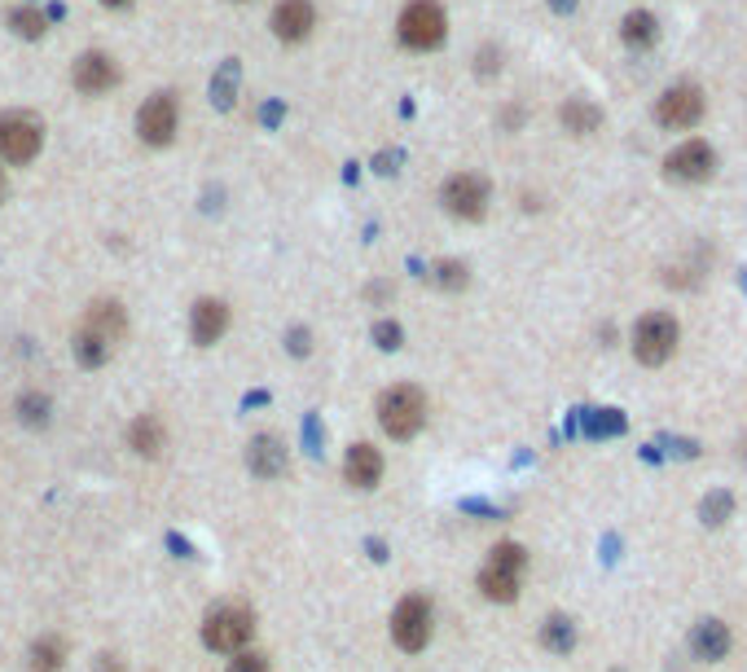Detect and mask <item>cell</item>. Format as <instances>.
Returning a JSON list of instances; mask_svg holds the SVG:
<instances>
[{
  "instance_id": "obj_1",
  "label": "cell",
  "mask_w": 747,
  "mask_h": 672,
  "mask_svg": "<svg viewBox=\"0 0 747 672\" xmlns=\"http://www.w3.org/2000/svg\"><path fill=\"white\" fill-rule=\"evenodd\" d=\"M251 633H256V611L242 607V602H221L216 611H207V620H202V642L211 650H225V655L247 650Z\"/></svg>"
},
{
  "instance_id": "obj_2",
  "label": "cell",
  "mask_w": 747,
  "mask_h": 672,
  "mask_svg": "<svg viewBox=\"0 0 747 672\" xmlns=\"http://www.w3.org/2000/svg\"><path fill=\"white\" fill-rule=\"evenodd\" d=\"M378 422H383V431L391 439H413L422 431V422H426V396L418 387H409V383L387 387L378 396Z\"/></svg>"
},
{
  "instance_id": "obj_3",
  "label": "cell",
  "mask_w": 747,
  "mask_h": 672,
  "mask_svg": "<svg viewBox=\"0 0 747 672\" xmlns=\"http://www.w3.org/2000/svg\"><path fill=\"white\" fill-rule=\"evenodd\" d=\"M523 568H527V553L519 549V545H497L493 549V558L484 563V572H480V589H484V598H493V602H514L519 598V581H523Z\"/></svg>"
},
{
  "instance_id": "obj_4",
  "label": "cell",
  "mask_w": 747,
  "mask_h": 672,
  "mask_svg": "<svg viewBox=\"0 0 747 672\" xmlns=\"http://www.w3.org/2000/svg\"><path fill=\"white\" fill-rule=\"evenodd\" d=\"M677 348V321L669 312H647L633 325V357L643 365H664Z\"/></svg>"
},
{
  "instance_id": "obj_5",
  "label": "cell",
  "mask_w": 747,
  "mask_h": 672,
  "mask_svg": "<svg viewBox=\"0 0 747 672\" xmlns=\"http://www.w3.org/2000/svg\"><path fill=\"white\" fill-rule=\"evenodd\" d=\"M432 629H436V615H432V602L422 594H409L396 611H391V642L409 655H418L426 642H432Z\"/></svg>"
},
{
  "instance_id": "obj_6",
  "label": "cell",
  "mask_w": 747,
  "mask_h": 672,
  "mask_svg": "<svg viewBox=\"0 0 747 672\" xmlns=\"http://www.w3.org/2000/svg\"><path fill=\"white\" fill-rule=\"evenodd\" d=\"M396 32H400V45H409V49H436L445 40V10L436 0H413L400 14Z\"/></svg>"
},
{
  "instance_id": "obj_7",
  "label": "cell",
  "mask_w": 747,
  "mask_h": 672,
  "mask_svg": "<svg viewBox=\"0 0 747 672\" xmlns=\"http://www.w3.org/2000/svg\"><path fill=\"white\" fill-rule=\"evenodd\" d=\"M440 202H445V211L458 215V220H480V215L488 211V181L475 176V172H458V176L445 181Z\"/></svg>"
},
{
  "instance_id": "obj_8",
  "label": "cell",
  "mask_w": 747,
  "mask_h": 672,
  "mask_svg": "<svg viewBox=\"0 0 747 672\" xmlns=\"http://www.w3.org/2000/svg\"><path fill=\"white\" fill-rule=\"evenodd\" d=\"M45 146V128L32 115H5L0 120V159L5 163H32Z\"/></svg>"
},
{
  "instance_id": "obj_9",
  "label": "cell",
  "mask_w": 747,
  "mask_h": 672,
  "mask_svg": "<svg viewBox=\"0 0 747 672\" xmlns=\"http://www.w3.org/2000/svg\"><path fill=\"white\" fill-rule=\"evenodd\" d=\"M176 124H180V115H176V97L172 92H154L137 110V133H141L146 146H167L176 137Z\"/></svg>"
},
{
  "instance_id": "obj_10",
  "label": "cell",
  "mask_w": 747,
  "mask_h": 672,
  "mask_svg": "<svg viewBox=\"0 0 747 672\" xmlns=\"http://www.w3.org/2000/svg\"><path fill=\"white\" fill-rule=\"evenodd\" d=\"M712 167H717V154H712V146L699 141V137L682 141V146L664 159V172H669L673 181H708Z\"/></svg>"
},
{
  "instance_id": "obj_11",
  "label": "cell",
  "mask_w": 747,
  "mask_h": 672,
  "mask_svg": "<svg viewBox=\"0 0 747 672\" xmlns=\"http://www.w3.org/2000/svg\"><path fill=\"white\" fill-rule=\"evenodd\" d=\"M656 115H660V124H669V128H695V124L704 120V97H699V88L677 84V88H669V92L660 97Z\"/></svg>"
},
{
  "instance_id": "obj_12",
  "label": "cell",
  "mask_w": 747,
  "mask_h": 672,
  "mask_svg": "<svg viewBox=\"0 0 747 672\" xmlns=\"http://www.w3.org/2000/svg\"><path fill=\"white\" fill-rule=\"evenodd\" d=\"M225 329H229V308H225L221 299H198V303H194V312H189V334H194L198 348L221 344Z\"/></svg>"
},
{
  "instance_id": "obj_13",
  "label": "cell",
  "mask_w": 747,
  "mask_h": 672,
  "mask_svg": "<svg viewBox=\"0 0 747 672\" xmlns=\"http://www.w3.org/2000/svg\"><path fill=\"white\" fill-rule=\"evenodd\" d=\"M344 480H348L352 488H361V493L378 488V480H383V453H378L374 444H352V448H348V458H344Z\"/></svg>"
},
{
  "instance_id": "obj_14",
  "label": "cell",
  "mask_w": 747,
  "mask_h": 672,
  "mask_svg": "<svg viewBox=\"0 0 747 672\" xmlns=\"http://www.w3.org/2000/svg\"><path fill=\"white\" fill-rule=\"evenodd\" d=\"M286 462H290V453H286V444H282L277 435H256V439L247 444V466H251V475H260V480H277V475L286 471Z\"/></svg>"
},
{
  "instance_id": "obj_15",
  "label": "cell",
  "mask_w": 747,
  "mask_h": 672,
  "mask_svg": "<svg viewBox=\"0 0 747 672\" xmlns=\"http://www.w3.org/2000/svg\"><path fill=\"white\" fill-rule=\"evenodd\" d=\"M79 329H88V334H97V339L101 344H120L124 339V329H128V321H124V308L111 299V303H105V299H97L88 312H84V325Z\"/></svg>"
},
{
  "instance_id": "obj_16",
  "label": "cell",
  "mask_w": 747,
  "mask_h": 672,
  "mask_svg": "<svg viewBox=\"0 0 747 672\" xmlns=\"http://www.w3.org/2000/svg\"><path fill=\"white\" fill-rule=\"evenodd\" d=\"M312 27H316V10L308 5V0H282V5L273 10L277 40H303Z\"/></svg>"
},
{
  "instance_id": "obj_17",
  "label": "cell",
  "mask_w": 747,
  "mask_h": 672,
  "mask_svg": "<svg viewBox=\"0 0 747 672\" xmlns=\"http://www.w3.org/2000/svg\"><path fill=\"white\" fill-rule=\"evenodd\" d=\"M71 79H75V88H84V92H105V88L120 79V71H115V62L105 58V53H84V58L75 62Z\"/></svg>"
},
{
  "instance_id": "obj_18",
  "label": "cell",
  "mask_w": 747,
  "mask_h": 672,
  "mask_svg": "<svg viewBox=\"0 0 747 672\" xmlns=\"http://www.w3.org/2000/svg\"><path fill=\"white\" fill-rule=\"evenodd\" d=\"M690 650H695L704 663L725 659V650H730V629H725L721 620H704V624H695V633H690Z\"/></svg>"
},
{
  "instance_id": "obj_19",
  "label": "cell",
  "mask_w": 747,
  "mask_h": 672,
  "mask_svg": "<svg viewBox=\"0 0 747 672\" xmlns=\"http://www.w3.org/2000/svg\"><path fill=\"white\" fill-rule=\"evenodd\" d=\"M128 444H133V453H141V458H159L163 444H167V431H163V422L154 413H141L128 426Z\"/></svg>"
},
{
  "instance_id": "obj_20",
  "label": "cell",
  "mask_w": 747,
  "mask_h": 672,
  "mask_svg": "<svg viewBox=\"0 0 747 672\" xmlns=\"http://www.w3.org/2000/svg\"><path fill=\"white\" fill-rule=\"evenodd\" d=\"M66 659V642L62 637H40L32 646V672H58Z\"/></svg>"
},
{
  "instance_id": "obj_21",
  "label": "cell",
  "mask_w": 747,
  "mask_h": 672,
  "mask_svg": "<svg viewBox=\"0 0 747 672\" xmlns=\"http://www.w3.org/2000/svg\"><path fill=\"white\" fill-rule=\"evenodd\" d=\"M563 124H568V133L585 137V133H594V128L602 124V115H598L589 101H568V105H563Z\"/></svg>"
},
{
  "instance_id": "obj_22",
  "label": "cell",
  "mask_w": 747,
  "mask_h": 672,
  "mask_svg": "<svg viewBox=\"0 0 747 672\" xmlns=\"http://www.w3.org/2000/svg\"><path fill=\"white\" fill-rule=\"evenodd\" d=\"M71 348H75V361L88 365V370L111 357V344H101L97 334H88V329H75V344H71Z\"/></svg>"
},
{
  "instance_id": "obj_23",
  "label": "cell",
  "mask_w": 747,
  "mask_h": 672,
  "mask_svg": "<svg viewBox=\"0 0 747 672\" xmlns=\"http://www.w3.org/2000/svg\"><path fill=\"white\" fill-rule=\"evenodd\" d=\"M541 642H546L555 655H568V650L576 646V629H572V620L550 615V620H546V629H541Z\"/></svg>"
},
{
  "instance_id": "obj_24",
  "label": "cell",
  "mask_w": 747,
  "mask_h": 672,
  "mask_svg": "<svg viewBox=\"0 0 747 672\" xmlns=\"http://www.w3.org/2000/svg\"><path fill=\"white\" fill-rule=\"evenodd\" d=\"M620 36H624L628 45H651V40H656V18H651V14H628L624 27H620Z\"/></svg>"
},
{
  "instance_id": "obj_25",
  "label": "cell",
  "mask_w": 747,
  "mask_h": 672,
  "mask_svg": "<svg viewBox=\"0 0 747 672\" xmlns=\"http://www.w3.org/2000/svg\"><path fill=\"white\" fill-rule=\"evenodd\" d=\"M18 418H23L27 426H45V422H49V400L36 396V391L23 396V400H18Z\"/></svg>"
},
{
  "instance_id": "obj_26",
  "label": "cell",
  "mask_w": 747,
  "mask_h": 672,
  "mask_svg": "<svg viewBox=\"0 0 747 672\" xmlns=\"http://www.w3.org/2000/svg\"><path fill=\"white\" fill-rule=\"evenodd\" d=\"M14 32L18 36H27V40H36V36H45V14L40 10H14Z\"/></svg>"
},
{
  "instance_id": "obj_27",
  "label": "cell",
  "mask_w": 747,
  "mask_h": 672,
  "mask_svg": "<svg viewBox=\"0 0 747 672\" xmlns=\"http://www.w3.org/2000/svg\"><path fill=\"white\" fill-rule=\"evenodd\" d=\"M436 286H445V290H462L466 286V264H458V260H445V264H436Z\"/></svg>"
},
{
  "instance_id": "obj_28",
  "label": "cell",
  "mask_w": 747,
  "mask_h": 672,
  "mask_svg": "<svg viewBox=\"0 0 747 672\" xmlns=\"http://www.w3.org/2000/svg\"><path fill=\"white\" fill-rule=\"evenodd\" d=\"M229 672H269V659L256 655V650H238V655L229 659Z\"/></svg>"
},
{
  "instance_id": "obj_29",
  "label": "cell",
  "mask_w": 747,
  "mask_h": 672,
  "mask_svg": "<svg viewBox=\"0 0 747 672\" xmlns=\"http://www.w3.org/2000/svg\"><path fill=\"white\" fill-rule=\"evenodd\" d=\"M589 431H594V435H615V431H624V418H620L615 409H602V413L589 422Z\"/></svg>"
},
{
  "instance_id": "obj_30",
  "label": "cell",
  "mask_w": 747,
  "mask_h": 672,
  "mask_svg": "<svg viewBox=\"0 0 747 672\" xmlns=\"http://www.w3.org/2000/svg\"><path fill=\"white\" fill-rule=\"evenodd\" d=\"M730 506H734V501H730L725 493H712V497L704 501V519H708V523H721V519L730 514Z\"/></svg>"
},
{
  "instance_id": "obj_31",
  "label": "cell",
  "mask_w": 747,
  "mask_h": 672,
  "mask_svg": "<svg viewBox=\"0 0 747 672\" xmlns=\"http://www.w3.org/2000/svg\"><path fill=\"white\" fill-rule=\"evenodd\" d=\"M374 339H378V348H387V352L400 348V325H396V321H378V325H374Z\"/></svg>"
},
{
  "instance_id": "obj_32",
  "label": "cell",
  "mask_w": 747,
  "mask_h": 672,
  "mask_svg": "<svg viewBox=\"0 0 747 672\" xmlns=\"http://www.w3.org/2000/svg\"><path fill=\"white\" fill-rule=\"evenodd\" d=\"M92 672H128V668H124V659H115V655H101V659L92 663Z\"/></svg>"
},
{
  "instance_id": "obj_33",
  "label": "cell",
  "mask_w": 747,
  "mask_h": 672,
  "mask_svg": "<svg viewBox=\"0 0 747 672\" xmlns=\"http://www.w3.org/2000/svg\"><path fill=\"white\" fill-rule=\"evenodd\" d=\"M101 5H128V0H101Z\"/></svg>"
},
{
  "instance_id": "obj_34",
  "label": "cell",
  "mask_w": 747,
  "mask_h": 672,
  "mask_svg": "<svg viewBox=\"0 0 747 672\" xmlns=\"http://www.w3.org/2000/svg\"><path fill=\"white\" fill-rule=\"evenodd\" d=\"M0 194H5V176H0Z\"/></svg>"
},
{
  "instance_id": "obj_35",
  "label": "cell",
  "mask_w": 747,
  "mask_h": 672,
  "mask_svg": "<svg viewBox=\"0 0 747 672\" xmlns=\"http://www.w3.org/2000/svg\"><path fill=\"white\" fill-rule=\"evenodd\" d=\"M743 448H747V444H743Z\"/></svg>"
}]
</instances>
